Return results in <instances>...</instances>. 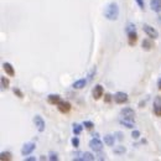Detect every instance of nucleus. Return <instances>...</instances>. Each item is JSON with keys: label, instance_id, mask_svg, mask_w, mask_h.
Masks as SVG:
<instances>
[{"label": "nucleus", "instance_id": "obj_38", "mask_svg": "<svg viewBox=\"0 0 161 161\" xmlns=\"http://www.w3.org/2000/svg\"><path fill=\"white\" fill-rule=\"evenodd\" d=\"M46 159H48V157H46L45 155H41V157H40V160H46Z\"/></svg>", "mask_w": 161, "mask_h": 161}, {"label": "nucleus", "instance_id": "obj_19", "mask_svg": "<svg viewBox=\"0 0 161 161\" xmlns=\"http://www.w3.org/2000/svg\"><path fill=\"white\" fill-rule=\"evenodd\" d=\"M104 142H105L107 146H113L114 142H115V136H113V135H110V134L104 135Z\"/></svg>", "mask_w": 161, "mask_h": 161}, {"label": "nucleus", "instance_id": "obj_4", "mask_svg": "<svg viewBox=\"0 0 161 161\" xmlns=\"http://www.w3.org/2000/svg\"><path fill=\"white\" fill-rule=\"evenodd\" d=\"M142 30H144V32L146 33V36L150 37V39H152V40H155V39L159 37L157 30H156L155 27H152L151 25H146V24H145L144 26H142Z\"/></svg>", "mask_w": 161, "mask_h": 161}, {"label": "nucleus", "instance_id": "obj_23", "mask_svg": "<svg viewBox=\"0 0 161 161\" xmlns=\"http://www.w3.org/2000/svg\"><path fill=\"white\" fill-rule=\"evenodd\" d=\"M0 81H2V87H3V89H8V88H9V84H10V82H9V79H8L6 77L2 76V78H0Z\"/></svg>", "mask_w": 161, "mask_h": 161}, {"label": "nucleus", "instance_id": "obj_13", "mask_svg": "<svg viewBox=\"0 0 161 161\" xmlns=\"http://www.w3.org/2000/svg\"><path fill=\"white\" fill-rule=\"evenodd\" d=\"M120 125L121 127H125V128H128V129H134L135 128V121L134 119H127V118H121L119 120Z\"/></svg>", "mask_w": 161, "mask_h": 161}, {"label": "nucleus", "instance_id": "obj_15", "mask_svg": "<svg viewBox=\"0 0 161 161\" xmlns=\"http://www.w3.org/2000/svg\"><path fill=\"white\" fill-rule=\"evenodd\" d=\"M61 100H62V99H61V97H60L58 94H50V96L47 97V103L51 104V105H57Z\"/></svg>", "mask_w": 161, "mask_h": 161}, {"label": "nucleus", "instance_id": "obj_1", "mask_svg": "<svg viewBox=\"0 0 161 161\" xmlns=\"http://www.w3.org/2000/svg\"><path fill=\"white\" fill-rule=\"evenodd\" d=\"M104 16L107 20L109 21H115L118 20L119 17V6L117 3H109L108 5L105 6V10H104Z\"/></svg>", "mask_w": 161, "mask_h": 161}, {"label": "nucleus", "instance_id": "obj_6", "mask_svg": "<svg viewBox=\"0 0 161 161\" xmlns=\"http://www.w3.org/2000/svg\"><path fill=\"white\" fill-rule=\"evenodd\" d=\"M33 124L36 129L40 131V133H44L45 131V128H46V124H45V120L42 119L41 115H35L33 117Z\"/></svg>", "mask_w": 161, "mask_h": 161}, {"label": "nucleus", "instance_id": "obj_7", "mask_svg": "<svg viewBox=\"0 0 161 161\" xmlns=\"http://www.w3.org/2000/svg\"><path fill=\"white\" fill-rule=\"evenodd\" d=\"M92 97L94 100H99L102 97H104V89L102 84H96V87L92 91Z\"/></svg>", "mask_w": 161, "mask_h": 161}, {"label": "nucleus", "instance_id": "obj_12", "mask_svg": "<svg viewBox=\"0 0 161 161\" xmlns=\"http://www.w3.org/2000/svg\"><path fill=\"white\" fill-rule=\"evenodd\" d=\"M141 47H142L144 51H151L155 47V44H154L152 39H150V37L149 39H144L142 42H141Z\"/></svg>", "mask_w": 161, "mask_h": 161}, {"label": "nucleus", "instance_id": "obj_33", "mask_svg": "<svg viewBox=\"0 0 161 161\" xmlns=\"http://www.w3.org/2000/svg\"><path fill=\"white\" fill-rule=\"evenodd\" d=\"M115 136H117L118 140H123V134H121L120 131H117V133H115Z\"/></svg>", "mask_w": 161, "mask_h": 161}, {"label": "nucleus", "instance_id": "obj_2", "mask_svg": "<svg viewBox=\"0 0 161 161\" xmlns=\"http://www.w3.org/2000/svg\"><path fill=\"white\" fill-rule=\"evenodd\" d=\"M96 159L97 157L91 152H81V151L75 154V157H73V160H77V161H93Z\"/></svg>", "mask_w": 161, "mask_h": 161}, {"label": "nucleus", "instance_id": "obj_35", "mask_svg": "<svg viewBox=\"0 0 161 161\" xmlns=\"http://www.w3.org/2000/svg\"><path fill=\"white\" fill-rule=\"evenodd\" d=\"M144 104H146V100H141L139 103V108H144Z\"/></svg>", "mask_w": 161, "mask_h": 161}, {"label": "nucleus", "instance_id": "obj_5", "mask_svg": "<svg viewBox=\"0 0 161 161\" xmlns=\"http://www.w3.org/2000/svg\"><path fill=\"white\" fill-rule=\"evenodd\" d=\"M56 107H57L58 112L62 113V114H67V113L71 112V109H72V105H71V103L66 102V100H61Z\"/></svg>", "mask_w": 161, "mask_h": 161}, {"label": "nucleus", "instance_id": "obj_24", "mask_svg": "<svg viewBox=\"0 0 161 161\" xmlns=\"http://www.w3.org/2000/svg\"><path fill=\"white\" fill-rule=\"evenodd\" d=\"M83 127H84L86 129H88V130H92V129L94 128V124H93V121H91V120H84V121H83Z\"/></svg>", "mask_w": 161, "mask_h": 161}, {"label": "nucleus", "instance_id": "obj_10", "mask_svg": "<svg viewBox=\"0 0 161 161\" xmlns=\"http://www.w3.org/2000/svg\"><path fill=\"white\" fill-rule=\"evenodd\" d=\"M120 115L121 118H127V119H134L135 118V112L133 108H129V107H127V108H123L120 110Z\"/></svg>", "mask_w": 161, "mask_h": 161}, {"label": "nucleus", "instance_id": "obj_27", "mask_svg": "<svg viewBox=\"0 0 161 161\" xmlns=\"http://www.w3.org/2000/svg\"><path fill=\"white\" fill-rule=\"evenodd\" d=\"M125 31H127V33H129V32H133V31H136V27H135V25H134V24H131V23H129V24L127 25V27H125Z\"/></svg>", "mask_w": 161, "mask_h": 161}, {"label": "nucleus", "instance_id": "obj_21", "mask_svg": "<svg viewBox=\"0 0 161 161\" xmlns=\"http://www.w3.org/2000/svg\"><path fill=\"white\" fill-rule=\"evenodd\" d=\"M113 152H114L115 155H124L125 152H127V148H125V146H123V145L115 146V148L113 149Z\"/></svg>", "mask_w": 161, "mask_h": 161}, {"label": "nucleus", "instance_id": "obj_9", "mask_svg": "<svg viewBox=\"0 0 161 161\" xmlns=\"http://www.w3.org/2000/svg\"><path fill=\"white\" fill-rule=\"evenodd\" d=\"M35 149H36V144H35V142H26V144H24V146L21 148V155L27 156V155L32 154Z\"/></svg>", "mask_w": 161, "mask_h": 161}, {"label": "nucleus", "instance_id": "obj_28", "mask_svg": "<svg viewBox=\"0 0 161 161\" xmlns=\"http://www.w3.org/2000/svg\"><path fill=\"white\" fill-rule=\"evenodd\" d=\"M71 142H72V146H73V148H78V146H79V139H78V136H77V135L73 136L72 140H71Z\"/></svg>", "mask_w": 161, "mask_h": 161}, {"label": "nucleus", "instance_id": "obj_36", "mask_svg": "<svg viewBox=\"0 0 161 161\" xmlns=\"http://www.w3.org/2000/svg\"><path fill=\"white\" fill-rule=\"evenodd\" d=\"M157 89H159V91H161V78L157 81Z\"/></svg>", "mask_w": 161, "mask_h": 161}, {"label": "nucleus", "instance_id": "obj_31", "mask_svg": "<svg viewBox=\"0 0 161 161\" xmlns=\"http://www.w3.org/2000/svg\"><path fill=\"white\" fill-rule=\"evenodd\" d=\"M135 3L138 4V6H139L141 10H144V6H145V4H144V0H135Z\"/></svg>", "mask_w": 161, "mask_h": 161}, {"label": "nucleus", "instance_id": "obj_26", "mask_svg": "<svg viewBox=\"0 0 161 161\" xmlns=\"http://www.w3.org/2000/svg\"><path fill=\"white\" fill-rule=\"evenodd\" d=\"M96 73H97V68H96V67H93V68L91 69V72H89V73H88V76H87L88 78H87V79H88V81H92V79L94 78V76H96Z\"/></svg>", "mask_w": 161, "mask_h": 161}, {"label": "nucleus", "instance_id": "obj_3", "mask_svg": "<svg viewBox=\"0 0 161 161\" xmlns=\"http://www.w3.org/2000/svg\"><path fill=\"white\" fill-rule=\"evenodd\" d=\"M88 145H89V148H91V150H93L96 152H100L103 150V142L100 141L99 138H96V136L93 139H91Z\"/></svg>", "mask_w": 161, "mask_h": 161}, {"label": "nucleus", "instance_id": "obj_30", "mask_svg": "<svg viewBox=\"0 0 161 161\" xmlns=\"http://www.w3.org/2000/svg\"><path fill=\"white\" fill-rule=\"evenodd\" d=\"M112 99H113L112 94L105 93V96H104V103H110V102H112Z\"/></svg>", "mask_w": 161, "mask_h": 161}, {"label": "nucleus", "instance_id": "obj_14", "mask_svg": "<svg viewBox=\"0 0 161 161\" xmlns=\"http://www.w3.org/2000/svg\"><path fill=\"white\" fill-rule=\"evenodd\" d=\"M3 68H4L5 73H6L9 77H14V76H15V69H14V67H12L11 63L4 62V63H3Z\"/></svg>", "mask_w": 161, "mask_h": 161}, {"label": "nucleus", "instance_id": "obj_16", "mask_svg": "<svg viewBox=\"0 0 161 161\" xmlns=\"http://www.w3.org/2000/svg\"><path fill=\"white\" fill-rule=\"evenodd\" d=\"M150 8L155 12L161 11V0H150Z\"/></svg>", "mask_w": 161, "mask_h": 161}, {"label": "nucleus", "instance_id": "obj_25", "mask_svg": "<svg viewBox=\"0 0 161 161\" xmlns=\"http://www.w3.org/2000/svg\"><path fill=\"white\" fill-rule=\"evenodd\" d=\"M12 92H14V94H15L17 98H20V99H23V98H24V93L20 91L19 88H16V87H15V88H12Z\"/></svg>", "mask_w": 161, "mask_h": 161}, {"label": "nucleus", "instance_id": "obj_22", "mask_svg": "<svg viewBox=\"0 0 161 161\" xmlns=\"http://www.w3.org/2000/svg\"><path fill=\"white\" fill-rule=\"evenodd\" d=\"M12 159V156H11V154L9 152V151H3L2 154H0V160L2 161H10Z\"/></svg>", "mask_w": 161, "mask_h": 161}, {"label": "nucleus", "instance_id": "obj_11", "mask_svg": "<svg viewBox=\"0 0 161 161\" xmlns=\"http://www.w3.org/2000/svg\"><path fill=\"white\" fill-rule=\"evenodd\" d=\"M154 113L156 117H161V96H156L154 100Z\"/></svg>", "mask_w": 161, "mask_h": 161}, {"label": "nucleus", "instance_id": "obj_20", "mask_svg": "<svg viewBox=\"0 0 161 161\" xmlns=\"http://www.w3.org/2000/svg\"><path fill=\"white\" fill-rule=\"evenodd\" d=\"M72 127H73V128H72V131H73V134L77 135V136L81 135V133H82V130H83V128H84L83 124H82V125H81V124H73Z\"/></svg>", "mask_w": 161, "mask_h": 161}, {"label": "nucleus", "instance_id": "obj_37", "mask_svg": "<svg viewBox=\"0 0 161 161\" xmlns=\"http://www.w3.org/2000/svg\"><path fill=\"white\" fill-rule=\"evenodd\" d=\"M104 156H105V155H103V154H99V155H98V157H97V159H99V160H104V159H105V157H104Z\"/></svg>", "mask_w": 161, "mask_h": 161}, {"label": "nucleus", "instance_id": "obj_32", "mask_svg": "<svg viewBox=\"0 0 161 161\" xmlns=\"http://www.w3.org/2000/svg\"><path fill=\"white\" fill-rule=\"evenodd\" d=\"M131 138H133V139H139V138H140V131H139V130H133Z\"/></svg>", "mask_w": 161, "mask_h": 161}, {"label": "nucleus", "instance_id": "obj_17", "mask_svg": "<svg viewBox=\"0 0 161 161\" xmlns=\"http://www.w3.org/2000/svg\"><path fill=\"white\" fill-rule=\"evenodd\" d=\"M87 82H88V79H86V78H81V79L76 81V82L72 84V88H73V89H83V88L86 87Z\"/></svg>", "mask_w": 161, "mask_h": 161}, {"label": "nucleus", "instance_id": "obj_18", "mask_svg": "<svg viewBox=\"0 0 161 161\" xmlns=\"http://www.w3.org/2000/svg\"><path fill=\"white\" fill-rule=\"evenodd\" d=\"M136 41H138V33H136V31L129 32V33H128V44H129L130 46H135Z\"/></svg>", "mask_w": 161, "mask_h": 161}, {"label": "nucleus", "instance_id": "obj_8", "mask_svg": "<svg viewBox=\"0 0 161 161\" xmlns=\"http://www.w3.org/2000/svg\"><path fill=\"white\" fill-rule=\"evenodd\" d=\"M113 99H114V102L117 104H125V103L129 100V97H128L127 93H124V92H117L114 94Z\"/></svg>", "mask_w": 161, "mask_h": 161}, {"label": "nucleus", "instance_id": "obj_34", "mask_svg": "<svg viewBox=\"0 0 161 161\" xmlns=\"http://www.w3.org/2000/svg\"><path fill=\"white\" fill-rule=\"evenodd\" d=\"M25 161H36V157H35V156H30V157H26V156H25Z\"/></svg>", "mask_w": 161, "mask_h": 161}, {"label": "nucleus", "instance_id": "obj_29", "mask_svg": "<svg viewBox=\"0 0 161 161\" xmlns=\"http://www.w3.org/2000/svg\"><path fill=\"white\" fill-rule=\"evenodd\" d=\"M48 160H51V161H57V160H58V155H57L56 152L51 151V152L48 154Z\"/></svg>", "mask_w": 161, "mask_h": 161}]
</instances>
